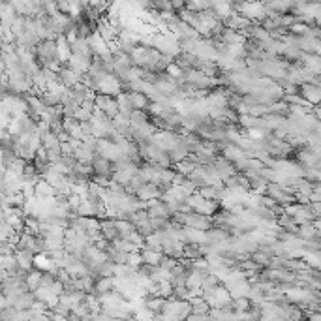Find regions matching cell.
Masks as SVG:
<instances>
[{
    "mask_svg": "<svg viewBox=\"0 0 321 321\" xmlns=\"http://www.w3.org/2000/svg\"><path fill=\"white\" fill-rule=\"evenodd\" d=\"M94 156H96V150L87 149L85 145H81L79 149H75V158H77V162H83V164H92Z\"/></svg>",
    "mask_w": 321,
    "mask_h": 321,
    "instance_id": "4fadbf2b",
    "label": "cell"
},
{
    "mask_svg": "<svg viewBox=\"0 0 321 321\" xmlns=\"http://www.w3.org/2000/svg\"><path fill=\"white\" fill-rule=\"evenodd\" d=\"M302 94H304L310 102H321V89H315L312 85H306V87L302 89Z\"/></svg>",
    "mask_w": 321,
    "mask_h": 321,
    "instance_id": "ac0fdd59",
    "label": "cell"
},
{
    "mask_svg": "<svg viewBox=\"0 0 321 321\" xmlns=\"http://www.w3.org/2000/svg\"><path fill=\"white\" fill-rule=\"evenodd\" d=\"M42 135V145H44V149H55V147H60V139H59V135L57 134H53L51 130L49 132H44V134H40Z\"/></svg>",
    "mask_w": 321,
    "mask_h": 321,
    "instance_id": "9a60e30c",
    "label": "cell"
},
{
    "mask_svg": "<svg viewBox=\"0 0 321 321\" xmlns=\"http://www.w3.org/2000/svg\"><path fill=\"white\" fill-rule=\"evenodd\" d=\"M59 81L64 85V87H75L77 83L83 81V74H79L77 70L70 66V64H62L59 68Z\"/></svg>",
    "mask_w": 321,
    "mask_h": 321,
    "instance_id": "277c9868",
    "label": "cell"
},
{
    "mask_svg": "<svg viewBox=\"0 0 321 321\" xmlns=\"http://www.w3.org/2000/svg\"><path fill=\"white\" fill-rule=\"evenodd\" d=\"M184 255H186V257H190V259L201 257L199 242H190V240H186V242H184Z\"/></svg>",
    "mask_w": 321,
    "mask_h": 321,
    "instance_id": "e0dca14e",
    "label": "cell"
},
{
    "mask_svg": "<svg viewBox=\"0 0 321 321\" xmlns=\"http://www.w3.org/2000/svg\"><path fill=\"white\" fill-rule=\"evenodd\" d=\"M171 32L179 38V42H186V40H197V38H201V34H199L192 25H188V23H184V21H180L177 27H173Z\"/></svg>",
    "mask_w": 321,
    "mask_h": 321,
    "instance_id": "5b68a950",
    "label": "cell"
},
{
    "mask_svg": "<svg viewBox=\"0 0 321 321\" xmlns=\"http://www.w3.org/2000/svg\"><path fill=\"white\" fill-rule=\"evenodd\" d=\"M40 100L45 104V107H57V105H62L60 104V96L59 94H55V92H51V90L47 89V90H42L40 94Z\"/></svg>",
    "mask_w": 321,
    "mask_h": 321,
    "instance_id": "5bb4252c",
    "label": "cell"
},
{
    "mask_svg": "<svg viewBox=\"0 0 321 321\" xmlns=\"http://www.w3.org/2000/svg\"><path fill=\"white\" fill-rule=\"evenodd\" d=\"M137 197L143 199V201H149V199H156V197H162L160 194V188H158L156 182H145L139 190H137Z\"/></svg>",
    "mask_w": 321,
    "mask_h": 321,
    "instance_id": "52a82bcc",
    "label": "cell"
},
{
    "mask_svg": "<svg viewBox=\"0 0 321 321\" xmlns=\"http://www.w3.org/2000/svg\"><path fill=\"white\" fill-rule=\"evenodd\" d=\"M68 64L74 68V70H77L79 74H87L90 70V60L85 59V57H79V55H72V59L68 60Z\"/></svg>",
    "mask_w": 321,
    "mask_h": 321,
    "instance_id": "8fae6325",
    "label": "cell"
},
{
    "mask_svg": "<svg viewBox=\"0 0 321 321\" xmlns=\"http://www.w3.org/2000/svg\"><path fill=\"white\" fill-rule=\"evenodd\" d=\"M184 225L188 227H195V229H203V231H209L212 227V216H207V214H201V212H190L184 218Z\"/></svg>",
    "mask_w": 321,
    "mask_h": 321,
    "instance_id": "3957f363",
    "label": "cell"
},
{
    "mask_svg": "<svg viewBox=\"0 0 321 321\" xmlns=\"http://www.w3.org/2000/svg\"><path fill=\"white\" fill-rule=\"evenodd\" d=\"M252 259H254L257 265H261V267H269L270 265V259H272V255L267 254V252H263V250H255V252H252Z\"/></svg>",
    "mask_w": 321,
    "mask_h": 321,
    "instance_id": "2e32d148",
    "label": "cell"
},
{
    "mask_svg": "<svg viewBox=\"0 0 321 321\" xmlns=\"http://www.w3.org/2000/svg\"><path fill=\"white\" fill-rule=\"evenodd\" d=\"M15 257H17V261H19V265L21 267H25V269H34V257H36V254L32 252V250H27V248H19L17 252H15Z\"/></svg>",
    "mask_w": 321,
    "mask_h": 321,
    "instance_id": "9c48e42d",
    "label": "cell"
},
{
    "mask_svg": "<svg viewBox=\"0 0 321 321\" xmlns=\"http://www.w3.org/2000/svg\"><path fill=\"white\" fill-rule=\"evenodd\" d=\"M34 53H36V62L42 68L49 66L59 72V68L62 66V60L59 57V45H57L55 38L40 40V44L34 47Z\"/></svg>",
    "mask_w": 321,
    "mask_h": 321,
    "instance_id": "6da1fadb",
    "label": "cell"
},
{
    "mask_svg": "<svg viewBox=\"0 0 321 321\" xmlns=\"http://www.w3.org/2000/svg\"><path fill=\"white\" fill-rule=\"evenodd\" d=\"M128 100H130V104H132L135 111H147L150 102H152L145 92H139V90H130L128 92Z\"/></svg>",
    "mask_w": 321,
    "mask_h": 321,
    "instance_id": "8992f818",
    "label": "cell"
},
{
    "mask_svg": "<svg viewBox=\"0 0 321 321\" xmlns=\"http://www.w3.org/2000/svg\"><path fill=\"white\" fill-rule=\"evenodd\" d=\"M141 255H143V261L150 263V265H160L162 259H164V252H158V250H152V248H147V246L141 248Z\"/></svg>",
    "mask_w": 321,
    "mask_h": 321,
    "instance_id": "30bf717a",
    "label": "cell"
},
{
    "mask_svg": "<svg viewBox=\"0 0 321 321\" xmlns=\"http://www.w3.org/2000/svg\"><path fill=\"white\" fill-rule=\"evenodd\" d=\"M94 104L96 107H100L102 111H105L111 119H115L120 113L119 102H117V96H111V94H104V92H96V98H94Z\"/></svg>",
    "mask_w": 321,
    "mask_h": 321,
    "instance_id": "7a4b0ae2",
    "label": "cell"
},
{
    "mask_svg": "<svg viewBox=\"0 0 321 321\" xmlns=\"http://www.w3.org/2000/svg\"><path fill=\"white\" fill-rule=\"evenodd\" d=\"M36 197H55V186H53L49 180L40 179L36 182Z\"/></svg>",
    "mask_w": 321,
    "mask_h": 321,
    "instance_id": "7c38bea8",
    "label": "cell"
},
{
    "mask_svg": "<svg viewBox=\"0 0 321 321\" xmlns=\"http://www.w3.org/2000/svg\"><path fill=\"white\" fill-rule=\"evenodd\" d=\"M89 42H90V47H92V51L96 53V55H105V53L111 51V45L105 42L104 36H102L100 32H94V34L89 38Z\"/></svg>",
    "mask_w": 321,
    "mask_h": 321,
    "instance_id": "ba28073f",
    "label": "cell"
}]
</instances>
